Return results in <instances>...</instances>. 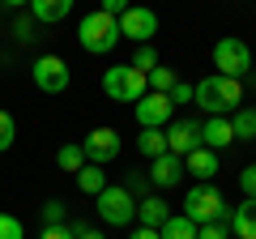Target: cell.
Masks as SVG:
<instances>
[{
  "instance_id": "1",
  "label": "cell",
  "mask_w": 256,
  "mask_h": 239,
  "mask_svg": "<svg viewBox=\"0 0 256 239\" xmlns=\"http://www.w3.org/2000/svg\"><path fill=\"white\" fill-rule=\"evenodd\" d=\"M192 102L201 111H210V116H230V111H239V102H244V86L235 82V77H205V82L192 86Z\"/></svg>"
},
{
  "instance_id": "2",
  "label": "cell",
  "mask_w": 256,
  "mask_h": 239,
  "mask_svg": "<svg viewBox=\"0 0 256 239\" xmlns=\"http://www.w3.org/2000/svg\"><path fill=\"white\" fill-rule=\"evenodd\" d=\"M184 218H192L196 226H205V222H226V201H222V192L214 184H196L184 192Z\"/></svg>"
},
{
  "instance_id": "3",
  "label": "cell",
  "mask_w": 256,
  "mask_h": 239,
  "mask_svg": "<svg viewBox=\"0 0 256 239\" xmlns=\"http://www.w3.org/2000/svg\"><path fill=\"white\" fill-rule=\"evenodd\" d=\"M77 38H82V47L86 52H94V56H107L111 47L120 43V22L111 18V13H90V18H82V26H77Z\"/></svg>"
},
{
  "instance_id": "4",
  "label": "cell",
  "mask_w": 256,
  "mask_h": 239,
  "mask_svg": "<svg viewBox=\"0 0 256 239\" xmlns=\"http://www.w3.org/2000/svg\"><path fill=\"white\" fill-rule=\"evenodd\" d=\"M214 68H218L222 77H248V68H252V47L244 43V38H235V34H226V38H218L214 43Z\"/></svg>"
},
{
  "instance_id": "5",
  "label": "cell",
  "mask_w": 256,
  "mask_h": 239,
  "mask_svg": "<svg viewBox=\"0 0 256 239\" xmlns=\"http://www.w3.org/2000/svg\"><path fill=\"white\" fill-rule=\"evenodd\" d=\"M102 90H107L116 102H137L150 86H146V73H141V68L116 64V68H107V73H102Z\"/></svg>"
},
{
  "instance_id": "6",
  "label": "cell",
  "mask_w": 256,
  "mask_h": 239,
  "mask_svg": "<svg viewBox=\"0 0 256 239\" xmlns=\"http://www.w3.org/2000/svg\"><path fill=\"white\" fill-rule=\"evenodd\" d=\"M94 201H98V218L111 222V226H128V222L137 218V201H132V192L120 188V184H107Z\"/></svg>"
},
{
  "instance_id": "7",
  "label": "cell",
  "mask_w": 256,
  "mask_h": 239,
  "mask_svg": "<svg viewBox=\"0 0 256 239\" xmlns=\"http://www.w3.org/2000/svg\"><path fill=\"white\" fill-rule=\"evenodd\" d=\"M120 38H132V43H150V38L158 34V13L154 9H141V4H128L124 13H120Z\"/></svg>"
},
{
  "instance_id": "8",
  "label": "cell",
  "mask_w": 256,
  "mask_h": 239,
  "mask_svg": "<svg viewBox=\"0 0 256 239\" xmlns=\"http://www.w3.org/2000/svg\"><path fill=\"white\" fill-rule=\"evenodd\" d=\"M30 77H34V86L43 94H64L68 82H73V73H68V64H64L60 56H38L34 68H30Z\"/></svg>"
},
{
  "instance_id": "9",
  "label": "cell",
  "mask_w": 256,
  "mask_h": 239,
  "mask_svg": "<svg viewBox=\"0 0 256 239\" xmlns=\"http://www.w3.org/2000/svg\"><path fill=\"white\" fill-rule=\"evenodd\" d=\"M171 116H175V107H171V98H166V94L146 90V94L137 98V124H141V128H162Z\"/></svg>"
},
{
  "instance_id": "10",
  "label": "cell",
  "mask_w": 256,
  "mask_h": 239,
  "mask_svg": "<svg viewBox=\"0 0 256 239\" xmlns=\"http://www.w3.org/2000/svg\"><path fill=\"white\" fill-rule=\"evenodd\" d=\"M192 150H201V124L196 120H175L171 128H166V154L184 158Z\"/></svg>"
},
{
  "instance_id": "11",
  "label": "cell",
  "mask_w": 256,
  "mask_h": 239,
  "mask_svg": "<svg viewBox=\"0 0 256 239\" xmlns=\"http://www.w3.org/2000/svg\"><path fill=\"white\" fill-rule=\"evenodd\" d=\"M82 150H86V162H111V158L120 154V132L116 128H94L90 137L82 141Z\"/></svg>"
},
{
  "instance_id": "12",
  "label": "cell",
  "mask_w": 256,
  "mask_h": 239,
  "mask_svg": "<svg viewBox=\"0 0 256 239\" xmlns=\"http://www.w3.org/2000/svg\"><path fill=\"white\" fill-rule=\"evenodd\" d=\"M201 146H205V150H226V146H235L230 116H210V124H201Z\"/></svg>"
},
{
  "instance_id": "13",
  "label": "cell",
  "mask_w": 256,
  "mask_h": 239,
  "mask_svg": "<svg viewBox=\"0 0 256 239\" xmlns=\"http://www.w3.org/2000/svg\"><path fill=\"white\" fill-rule=\"evenodd\" d=\"M184 171L188 175H196L201 184H210L214 175H218V150H192V154H184Z\"/></svg>"
},
{
  "instance_id": "14",
  "label": "cell",
  "mask_w": 256,
  "mask_h": 239,
  "mask_svg": "<svg viewBox=\"0 0 256 239\" xmlns=\"http://www.w3.org/2000/svg\"><path fill=\"white\" fill-rule=\"evenodd\" d=\"M180 175H184V158H175V154H158L154 162H150V180H154L158 188H175Z\"/></svg>"
},
{
  "instance_id": "15",
  "label": "cell",
  "mask_w": 256,
  "mask_h": 239,
  "mask_svg": "<svg viewBox=\"0 0 256 239\" xmlns=\"http://www.w3.org/2000/svg\"><path fill=\"white\" fill-rule=\"evenodd\" d=\"M226 226L235 239H256V196H244V205H235Z\"/></svg>"
},
{
  "instance_id": "16",
  "label": "cell",
  "mask_w": 256,
  "mask_h": 239,
  "mask_svg": "<svg viewBox=\"0 0 256 239\" xmlns=\"http://www.w3.org/2000/svg\"><path fill=\"white\" fill-rule=\"evenodd\" d=\"M73 13V0H30V18L52 26V22H64Z\"/></svg>"
},
{
  "instance_id": "17",
  "label": "cell",
  "mask_w": 256,
  "mask_h": 239,
  "mask_svg": "<svg viewBox=\"0 0 256 239\" xmlns=\"http://www.w3.org/2000/svg\"><path fill=\"white\" fill-rule=\"evenodd\" d=\"M137 218H141V226H162L166 218H171V205L162 201V196H146V201H137Z\"/></svg>"
},
{
  "instance_id": "18",
  "label": "cell",
  "mask_w": 256,
  "mask_h": 239,
  "mask_svg": "<svg viewBox=\"0 0 256 239\" xmlns=\"http://www.w3.org/2000/svg\"><path fill=\"white\" fill-rule=\"evenodd\" d=\"M230 132H235V141H256V107L230 111Z\"/></svg>"
},
{
  "instance_id": "19",
  "label": "cell",
  "mask_w": 256,
  "mask_h": 239,
  "mask_svg": "<svg viewBox=\"0 0 256 239\" xmlns=\"http://www.w3.org/2000/svg\"><path fill=\"white\" fill-rule=\"evenodd\" d=\"M77 188H82V192H90V196H98L102 188H107V171H102L98 162H86L82 171H77Z\"/></svg>"
},
{
  "instance_id": "20",
  "label": "cell",
  "mask_w": 256,
  "mask_h": 239,
  "mask_svg": "<svg viewBox=\"0 0 256 239\" xmlns=\"http://www.w3.org/2000/svg\"><path fill=\"white\" fill-rule=\"evenodd\" d=\"M158 235L162 239H196V222L184 218V214H171V218L158 226Z\"/></svg>"
},
{
  "instance_id": "21",
  "label": "cell",
  "mask_w": 256,
  "mask_h": 239,
  "mask_svg": "<svg viewBox=\"0 0 256 239\" xmlns=\"http://www.w3.org/2000/svg\"><path fill=\"white\" fill-rule=\"evenodd\" d=\"M137 150L150 158V162H154L158 154H166V132H162V128H141V137H137Z\"/></svg>"
},
{
  "instance_id": "22",
  "label": "cell",
  "mask_w": 256,
  "mask_h": 239,
  "mask_svg": "<svg viewBox=\"0 0 256 239\" xmlns=\"http://www.w3.org/2000/svg\"><path fill=\"white\" fill-rule=\"evenodd\" d=\"M56 162H60V171H82L86 166V150L82 146H60V154H56Z\"/></svg>"
},
{
  "instance_id": "23",
  "label": "cell",
  "mask_w": 256,
  "mask_h": 239,
  "mask_svg": "<svg viewBox=\"0 0 256 239\" xmlns=\"http://www.w3.org/2000/svg\"><path fill=\"white\" fill-rule=\"evenodd\" d=\"M175 82H180V77H175L171 68H150V73H146V86H150V90H158V94H171Z\"/></svg>"
},
{
  "instance_id": "24",
  "label": "cell",
  "mask_w": 256,
  "mask_h": 239,
  "mask_svg": "<svg viewBox=\"0 0 256 239\" xmlns=\"http://www.w3.org/2000/svg\"><path fill=\"white\" fill-rule=\"evenodd\" d=\"M128 64H132V68H141V73L158 68V52H154V43H141V47H137V56H132Z\"/></svg>"
},
{
  "instance_id": "25",
  "label": "cell",
  "mask_w": 256,
  "mask_h": 239,
  "mask_svg": "<svg viewBox=\"0 0 256 239\" xmlns=\"http://www.w3.org/2000/svg\"><path fill=\"white\" fill-rule=\"evenodd\" d=\"M13 141H18V124H13V116H9V111L0 107V154H4V150H9Z\"/></svg>"
},
{
  "instance_id": "26",
  "label": "cell",
  "mask_w": 256,
  "mask_h": 239,
  "mask_svg": "<svg viewBox=\"0 0 256 239\" xmlns=\"http://www.w3.org/2000/svg\"><path fill=\"white\" fill-rule=\"evenodd\" d=\"M0 239H26V230L13 214H0Z\"/></svg>"
},
{
  "instance_id": "27",
  "label": "cell",
  "mask_w": 256,
  "mask_h": 239,
  "mask_svg": "<svg viewBox=\"0 0 256 239\" xmlns=\"http://www.w3.org/2000/svg\"><path fill=\"white\" fill-rule=\"evenodd\" d=\"M196 239H230V226L226 222H205V226H196Z\"/></svg>"
},
{
  "instance_id": "28",
  "label": "cell",
  "mask_w": 256,
  "mask_h": 239,
  "mask_svg": "<svg viewBox=\"0 0 256 239\" xmlns=\"http://www.w3.org/2000/svg\"><path fill=\"white\" fill-rule=\"evenodd\" d=\"M64 222V201H47L43 205V226H60Z\"/></svg>"
},
{
  "instance_id": "29",
  "label": "cell",
  "mask_w": 256,
  "mask_h": 239,
  "mask_svg": "<svg viewBox=\"0 0 256 239\" xmlns=\"http://www.w3.org/2000/svg\"><path fill=\"white\" fill-rule=\"evenodd\" d=\"M239 188H244V196H256V162L239 171Z\"/></svg>"
},
{
  "instance_id": "30",
  "label": "cell",
  "mask_w": 256,
  "mask_h": 239,
  "mask_svg": "<svg viewBox=\"0 0 256 239\" xmlns=\"http://www.w3.org/2000/svg\"><path fill=\"white\" fill-rule=\"evenodd\" d=\"M38 239H77V226H64V222H60V226H43Z\"/></svg>"
},
{
  "instance_id": "31",
  "label": "cell",
  "mask_w": 256,
  "mask_h": 239,
  "mask_svg": "<svg viewBox=\"0 0 256 239\" xmlns=\"http://www.w3.org/2000/svg\"><path fill=\"white\" fill-rule=\"evenodd\" d=\"M166 98H171V107H175V102H192V86H188V82H175Z\"/></svg>"
},
{
  "instance_id": "32",
  "label": "cell",
  "mask_w": 256,
  "mask_h": 239,
  "mask_svg": "<svg viewBox=\"0 0 256 239\" xmlns=\"http://www.w3.org/2000/svg\"><path fill=\"white\" fill-rule=\"evenodd\" d=\"M30 30H34V18H22L18 26H13V38H18V43H30V38H34Z\"/></svg>"
},
{
  "instance_id": "33",
  "label": "cell",
  "mask_w": 256,
  "mask_h": 239,
  "mask_svg": "<svg viewBox=\"0 0 256 239\" xmlns=\"http://www.w3.org/2000/svg\"><path fill=\"white\" fill-rule=\"evenodd\" d=\"M128 4H132V0H102L98 9H102V13H111V18H120V13H124Z\"/></svg>"
},
{
  "instance_id": "34",
  "label": "cell",
  "mask_w": 256,
  "mask_h": 239,
  "mask_svg": "<svg viewBox=\"0 0 256 239\" xmlns=\"http://www.w3.org/2000/svg\"><path fill=\"white\" fill-rule=\"evenodd\" d=\"M128 239H162V235H158L154 226H137V230H132V235H128Z\"/></svg>"
},
{
  "instance_id": "35",
  "label": "cell",
  "mask_w": 256,
  "mask_h": 239,
  "mask_svg": "<svg viewBox=\"0 0 256 239\" xmlns=\"http://www.w3.org/2000/svg\"><path fill=\"white\" fill-rule=\"evenodd\" d=\"M77 239H107V235H98V230H86V226H77Z\"/></svg>"
},
{
  "instance_id": "36",
  "label": "cell",
  "mask_w": 256,
  "mask_h": 239,
  "mask_svg": "<svg viewBox=\"0 0 256 239\" xmlns=\"http://www.w3.org/2000/svg\"><path fill=\"white\" fill-rule=\"evenodd\" d=\"M4 9H22V4H30V0H0Z\"/></svg>"
}]
</instances>
